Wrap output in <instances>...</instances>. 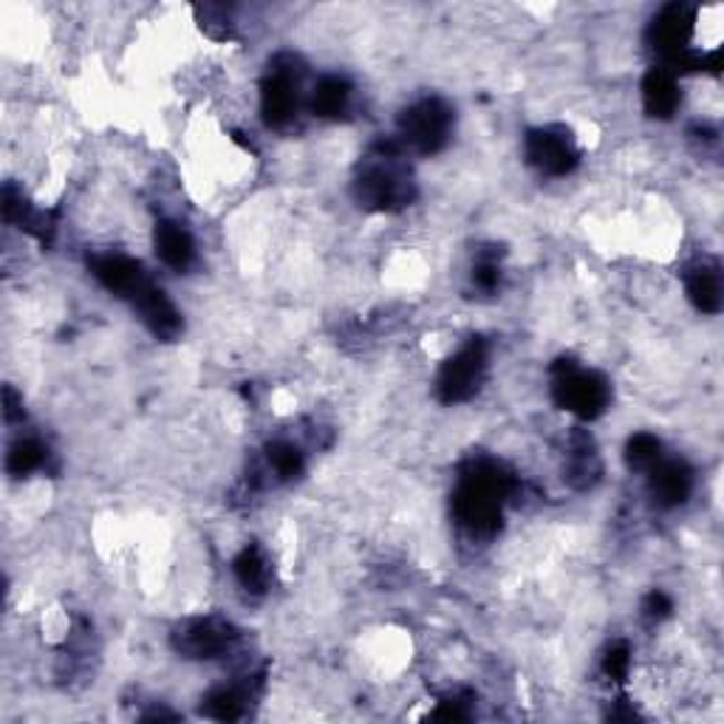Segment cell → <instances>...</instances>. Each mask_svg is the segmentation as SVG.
Wrapping results in <instances>:
<instances>
[{
	"label": "cell",
	"mask_w": 724,
	"mask_h": 724,
	"mask_svg": "<svg viewBox=\"0 0 724 724\" xmlns=\"http://www.w3.org/2000/svg\"><path fill=\"white\" fill-rule=\"evenodd\" d=\"M510 493V479L501 468L479 462L462 479L455 493V518L473 535H490L499 526L501 501Z\"/></svg>",
	"instance_id": "6da1fadb"
},
{
	"label": "cell",
	"mask_w": 724,
	"mask_h": 724,
	"mask_svg": "<svg viewBox=\"0 0 724 724\" xmlns=\"http://www.w3.org/2000/svg\"><path fill=\"white\" fill-rule=\"evenodd\" d=\"M357 187L359 199L374 210H397V207L408 204L410 199L408 174L399 167V156L394 150H382L379 156H374L359 176Z\"/></svg>",
	"instance_id": "7a4b0ae2"
},
{
	"label": "cell",
	"mask_w": 724,
	"mask_h": 724,
	"mask_svg": "<svg viewBox=\"0 0 724 724\" xmlns=\"http://www.w3.org/2000/svg\"><path fill=\"white\" fill-rule=\"evenodd\" d=\"M555 399L575 417L595 419L609 405V385L597 374L580 371L577 366L566 363V366L555 368Z\"/></svg>",
	"instance_id": "3957f363"
},
{
	"label": "cell",
	"mask_w": 724,
	"mask_h": 724,
	"mask_svg": "<svg viewBox=\"0 0 724 724\" xmlns=\"http://www.w3.org/2000/svg\"><path fill=\"white\" fill-rule=\"evenodd\" d=\"M450 128H453V114L439 99H422L405 111L402 123H399L405 145L419 154H437L439 148H444Z\"/></svg>",
	"instance_id": "277c9868"
},
{
	"label": "cell",
	"mask_w": 724,
	"mask_h": 724,
	"mask_svg": "<svg viewBox=\"0 0 724 724\" xmlns=\"http://www.w3.org/2000/svg\"><path fill=\"white\" fill-rule=\"evenodd\" d=\"M484 371H487V348L479 340L468 343L462 351L444 363L442 374H439V397L444 402H464L481 388Z\"/></svg>",
	"instance_id": "5b68a950"
},
{
	"label": "cell",
	"mask_w": 724,
	"mask_h": 724,
	"mask_svg": "<svg viewBox=\"0 0 724 724\" xmlns=\"http://www.w3.org/2000/svg\"><path fill=\"white\" fill-rule=\"evenodd\" d=\"M526 156L546 176H566L577 165V150L564 130H533L526 136Z\"/></svg>",
	"instance_id": "8992f818"
},
{
	"label": "cell",
	"mask_w": 724,
	"mask_h": 724,
	"mask_svg": "<svg viewBox=\"0 0 724 724\" xmlns=\"http://www.w3.org/2000/svg\"><path fill=\"white\" fill-rule=\"evenodd\" d=\"M235 642V634L227 622L221 620H192L176 634V646L181 654L192 657V660H212V657L230 651Z\"/></svg>",
	"instance_id": "52a82bcc"
},
{
	"label": "cell",
	"mask_w": 724,
	"mask_h": 724,
	"mask_svg": "<svg viewBox=\"0 0 724 724\" xmlns=\"http://www.w3.org/2000/svg\"><path fill=\"white\" fill-rule=\"evenodd\" d=\"M91 272H94L96 281L103 283L108 292H114V295L130 297V301H134V297L139 295L141 288L150 283L148 277H145V272H141L139 263H136L134 258H128V255L96 258V261L91 263Z\"/></svg>",
	"instance_id": "ba28073f"
},
{
	"label": "cell",
	"mask_w": 724,
	"mask_h": 724,
	"mask_svg": "<svg viewBox=\"0 0 724 724\" xmlns=\"http://www.w3.org/2000/svg\"><path fill=\"white\" fill-rule=\"evenodd\" d=\"M263 99V114L272 125H283L292 119L297 108V77L295 71L288 69H272V74L266 77L261 91Z\"/></svg>",
	"instance_id": "9c48e42d"
},
{
	"label": "cell",
	"mask_w": 724,
	"mask_h": 724,
	"mask_svg": "<svg viewBox=\"0 0 724 724\" xmlns=\"http://www.w3.org/2000/svg\"><path fill=\"white\" fill-rule=\"evenodd\" d=\"M134 306L156 337L170 340V337H176V334L181 332V315L176 312L174 303L167 301L165 292L156 288L154 283H148V286L141 288L139 295L134 297Z\"/></svg>",
	"instance_id": "30bf717a"
},
{
	"label": "cell",
	"mask_w": 724,
	"mask_h": 724,
	"mask_svg": "<svg viewBox=\"0 0 724 724\" xmlns=\"http://www.w3.org/2000/svg\"><path fill=\"white\" fill-rule=\"evenodd\" d=\"M651 493L660 506H676L691 493V470L682 462H657L651 468Z\"/></svg>",
	"instance_id": "8fae6325"
},
{
	"label": "cell",
	"mask_w": 724,
	"mask_h": 724,
	"mask_svg": "<svg viewBox=\"0 0 724 724\" xmlns=\"http://www.w3.org/2000/svg\"><path fill=\"white\" fill-rule=\"evenodd\" d=\"M156 255L174 272H185L192 263V255H196L190 232L176 221H161L156 227Z\"/></svg>",
	"instance_id": "7c38bea8"
},
{
	"label": "cell",
	"mask_w": 724,
	"mask_h": 724,
	"mask_svg": "<svg viewBox=\"0 0 724 724\" xmlns=\"http://www.w3.org/2000/svg\"><path fill=\"white\" fill-rule=\"evenodd\" d=\"M642 103L651 116L668 119L680 105V85L665 69H654L642 83Z\"/></svg>",
	"instance_id": "4fadbf2b"
},
{
	"label": "cell",
	"mask_w": 724,
	"mask_h": 724,
	"mask_svg": "<svg viewBox=\"0 0 724 724\" xmlns=\"http://www.w3.org/2000/svg\"><path fill=\"white\" fill-rule=\"evenodd\" d=\"M688 297H691L702 312H718V306H722V281H718V272L711 270V266L693 270V275L688 277Z\"/></svg>",
	"instance_id": "5bb4252c"
},
{
	"label": "cell",
	"mask_w": 724,
	"mask_h": 724,
	"mask_svg": "<svg viewBox=\"0 0 724 724\" xmlns=\"http://www.w3.org/2000/svg\"><path fill=\"white\" fill-rule=\"evenodd\" d=\"M351 96V85L340 77H326L315 85L312 94V108L321 116H340Z\"/></svg>",
	"instance_id": "9a60e30c"
},
{
	"label": "cell",
	"mask_w": 724,
	"mask_h": 724,
	"mask_svg": "<svg viewBox=\"0 0 724 724\" xmlns=\"http://www.w3.org/2000/svg\"><path fill=\"white\" fill-rule=\"evenodd\" d=\"M232 571H235L238 584L244 586L246 591H263L266 586V577H270V569H266V560H263L261 552L255 546L244 549L232 564Z\"/></svg>",
	"instance_id": "2e32d148"
},
{
	"label": "cell",
	"mask_w": 724,
	"mask_h": 724,
	"mask_svg": "<svg viewBox=\"0 0 724 724\" xmlns=\"http://www.w3.org/2000/svg\"><path fill=\"white\" fill-rule=\"evenodd\" d=\"M43 462H45V450L40 448L34 439H20V442H14L12 448H9L7 470L12 475H29L32 470L43 468Z\"/></svg>",
	"instance_id": "e0dca14e"
},
{
	"label": "cell",
	"mask_w": 724,
	"mask_h": 724,
	"mask_svg": "<svg viewBox=\"0 0 724 724\" xmlns=\"http://www.w3.org/2000/svg\"><path fill=\"white\" fill-rule=\"evenodd\" d=\"M246 696L238 688H219L207 696V716L221 718V722H230V718H238L244 713Z\"/></svg>",
	"instance_id": "ac0fdd59"
},
{
	"label": "cell",
	"mask_w": 724,
	"mask_h": 724,
	"mask_svg": "<svg viewBox=\"0 0 724 724\" xmlns=\"http://www.w3.org/2000/svg\"><path fill=\"white\" fill-rule=\"evenodd\" d=\"M266 459H270V468L275 470L281 479H292V475L301 473V468H303L301 450H297L295 444H288V442L272 444L270 453H266Z\"/></svg>",
	"instance_id": "d6986e66"
},
{
	"label": "cell",
	"mask_w": 724,
	"mask_h": 724,
	"mask_svg": "<svg viewBox=\"0 0 724 724\" xmlns=\"http://www.w3.org/2000/svg\"><path fill=\"white\" fill-rule=\"evenodd\" d=\"M662 459L660 442L651 433H637L629 442V464L637 470H651Z\"/></svg>",
	"instance_id": "ffe728a7"
},
{
	"label": "cell",
	"mask_w": 724,
	"mask_h": 724,
	"mask_svg": "<svg viewBox=\"0 0 724 724\" xmlns=\"http://www.w3.org/2000/svg\"><path fill=\"white\" fill-rule=\"evenodd\" d=\"M606 673H609L611 680H626V673H629V668H631V654H629V648L626 646H615L609 651V654H606Z\"/></svg>",
	"instance_id": "44dd1931"
},
{
	"label": "cell",
	"mask_w": 724,
	"mask_h": 724,
	"mask_svg": "<svg viewBox=\"0 0 724 724\" xmlns=\"http://www.w3.org/2000/svg\"><path fill=\"white\" fill-rule=\"evenodd\" d=\"M499 277H501V272H499V263L495 261H481L473 272V281L479 283L481 288H493L495 283H499Z\"/></svg>",
	"instance_id": "7402d4cb"
},
{
	"label": "cell",
	"mask_w": 724,
	"mask_h": 724,
	"mask_svg": "<svg viewBox=\"0 0 724 724\" xmlns=\"http://www.w3.org/2000/svg\"><path fill=\"white\" fill-rule=\"evenodd\" d=\"M646 611H648V617H657V620H660V617H665L668 611H671V602H668V597H665V595H660V591H654V595L648 597Z\"/></svg>",
	"instance_id": "603a6c76"
}]
</instances>
